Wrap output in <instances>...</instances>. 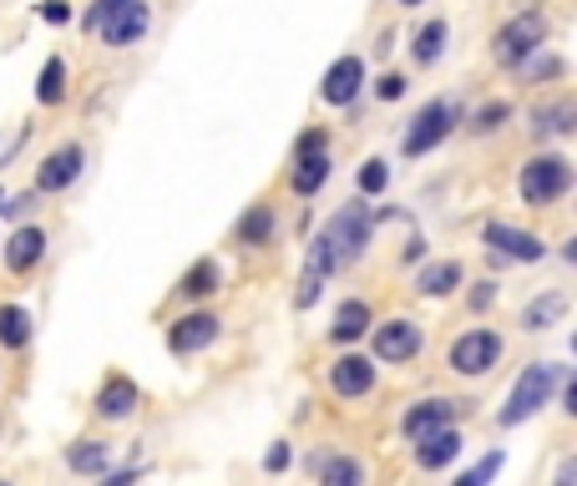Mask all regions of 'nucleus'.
Listing matches in <instances>:
<instances>
[{
	"instance_id": "nucleus-1",
	"label": "nucleus",
	"mask_w": 577,
	"mask_h": 486,
	"mask_svg": "<svg viewBox=\"0 0 577 486\" xmlns=\"http://www.w3.org/2000/svg\"><path fill=\"white\" fill-rule=\"evenodd\" d=\"M370 208L365 203H344L335 218H329L325 228H319V238L309 244V263H304V279H299V294H294V309H309V304L319 299V284H325L335 269H344V263H354L360 253H365L370 244Z\"/></svg>"
},
{
	"instance_id": "nucleus-2",
	"label": "nucleus",
	"mask_w": 577,
	"mask_h": 486,
	"mask_svg": "<svg viewBox=\"0 0 577 486\" xmlns=\"http://www.w3.org/2000/svg\"><path fill=\"white\" fill-rule=\"evenodd\" d=\"M567 188H573V162H567L563 152H538V158L522 168V178H517V193H522L527 208H547Z\"/></svg>"
},
{
	"instance_id": "nucleus-3",
	"label": "nucleus",
	"mask_w": 577,
	"mask_h": 486,
	"mask_svg": "<svg viewBox=\"0 0 577 486\" xmlns=\"http://www.w3.org/2000/svg\"><path fill=\"white\" fill-rule=\"evenodd\" d=\"M557 375H563L557 365H527L522 375H517L512 395H507V406H501V426L532 421V416H538V410L552 400V385H557Z\"/></svg>"
},
{
	"instance_id": "nucleus-4",
	"label": "nucleus",
	"mask_w": 577,
	"mask_h": 486,
	"mask_svg": "<svg viewBox=\"0 0 577 486\" xmlns=\"http://www.w3.org/2000/svg\"><path fill=\"white\" fill-rule=\"evenodd\" d=\"M456 122H461V106L456 102H446V97H435V102H426L416 112V122H410V132L400 137V152L406 158H420V152H431V147H441L456 132Z\"/></svg>"
},
{
	"instance_id": "nucleus-5",
	"label": "nucleus",
	"mask_w": 577,
	"mask_h": 486,
	"mask_svg": "<svg viewBox=\"0 0 577 486\" xmlns=\"http://www.w3.org/2000/svg\"><path fill=\"white\" fill-rule=\"evenodd\" d=\"M542 41H547V21H542L538 11H522V15H512V21L497 31V46H491V52H497L501 66H522Z\"/></svg>"
},
{
	"instance_id": "nucleus-6",
	"label": "nucleus",
	"mask_w": 577,
	"mask_h": 486,
	"mask_svg": "<svg viewBox=\"0 0 577 486\" xmlns=\"http://www.w3.org/2000/svg\"><path fill=\"white\" fill-rule=\"evenodd\" d=\"M497 360H501L497 329H466V335L451 344V370H456V375H486Z\"/></svg>"
},
{
	"instance_id": "nucleus-7",
	"label": "nucleus",
	"mask_w": 577,
	"mask_h": 486,
	"mask_svg": "<svg viewBox=\"0 0 577 486\" xmlns=\"http://www.w3.org/2000/svg\"><path fill=\"white\" fill-rule=\"evenodd\" d=\"M482 244L491 249V259H517V263H538L542 253H547L538 238L522 234V228H512V224H486Z\"/></svg>"
},
{
	"instance_id": "nucleus-8",
	"label": "nucleus",
	"mask_w": 577,
	"mask_h": 486,
	"mask_svg": "<svg viewBox=\"0 0 577 486\" xmlns=\"http://www.w3.org/2000/svg\"><path fill=\"white\" fill-rule=\"evenodd\" d=\"M147 26H152V11H147V0H127V5L106 15L97 31H102L106 46H117V52H122V46H132V41H143Z\"/></svg>"
},
{
	"instance_id": "nucleus-9",
	"label": "nucleus",
	"mask_w": 577,
	"mask_h": 486,
	"mask_svg": "<svg viewBox=\"0 0 577 486\" xmlns=\"http://www.w3.org/2000/svg\"><path fill=\"white\" fill-rule=\"evenodd\" d=\"M81 168H87V152H81L77 143L56 147L52 158L41 162V172H36V193H61V188H71L81 178Z\"/></svg>"
},
{
	"instance_id": "nucleus-10",
	"label": "nucleus",
	"mask_w": 577,
	"mask_h": 486,
	"mask_svg": "<svg viewBox=\"0 0 577 486\" xmlns=\"http://www.w3.org/2000/svg\"><path fill=\"white\" fill-rule=\"evenodd\" d=\"M420 344H426V335H420L416 319H385L375 329V355L381 360H416Z\"/></svg>"
},
{
	"instance_id": "nucleus-11",
	"label": "nucleus",
	"mask_w": 577,
	"mask_h": 486,
	"mask_svg": "<svg viewBox=\"0 0 577 486\" xmlns=\"http://www.w3.org/2000/svg\"><path fill=\"white\" fill-rule=\"evenodd\" d=\"M360 87H365V61H360V56H340V61L325 71L319 97H325L329 106H350L354 97H360Z\"/></svg>"
},
{
	"instance_id": "nucleus-12",
	"label": "nucleus",
	"mask_w": 577,
	"mask_h": 486,
	"mask_svg": "<svg viewBox=\"0 0 577 486\" xmlns=\"http://www.w3.org/2000/svg\"><path fill=\"white\" fill-rule=\"evenodd\" d=\"M218 340V315H188L168 329V350L172 355H197L203 344Z\"/></svg>"
},
{
	"instance_id": "nucleus-13",
	"label": "nucleus",
	"mask_w": 577,
	"mask_h": 486,
	"mask_svg": "<svg viewBox=\"0 0 577 486\" xmlns=\"http://www.w3.org/2000/svg\"><path fill=\"white\" fill-rule=\"evenodd\" d=\"M461 416V400H420V406H410L406 410V436L410 441H420V436H431V431H441V426H451Z\"/></svg>"
},
{
	"instance_id": "nucleus-14",
	"label": "nucleus",
	"mask_w": 577,
	"mask_h": 486,
	"mask_svg": "<svg viewBox=\"0 0 577 486\" xmlns=\"http://www.w3.org/2000/svg\"><path fill=\"white\" fill-rule=\"evenodd\" d=\"M41 253H46V228L26 224V228H15L11 244H5V269L11 274H26V269H36Z\"/></svg>"
},
{
	"instance_id": "nucleus-15",
	"label": "nucleus",
	"mask_w": 577,
	"mask_h": 486,
	"mask_svg": "<svg viewBox=\"0 0 577 486\" xmlns=\"http://www.w3.org/2000/svg\"><path fill=\"white\" fill-rule=\"evenodd\" d=\"M329 385H335V395H365L370 385H375V360L340 355L335 360V370H329Z\"/></svg>"
},
{
	"instance_id": "nucleus-16",
	"label": "nucleus",
	"mask_w": 577,
	"mask_h": 486,
	"mask_svg": "<svg viewBox=\"0 0 577 486\" xmlns=\"http://www.w3.org/2000/svg\"><path fill=\"white\" fill-rule=\"evenodd\" d=\"M456 456H461V431H451V426H441V431L416 441V461L426 472H441V466H451Z\"/></svg>"
},
{
	"instance_id": "nucleus-17",
	"label": "nucleus",
	"mask_w": 577,
	"mask_h": 486,
	"mask_svg": "<svg viewBox=\"0 0 577 486\" xmlns=\"http://www.w3.org/2000/svg\"><path fill=\"white\" fill-rule=\"evenodd\" d=\"M132 410H137V385L127 375H112V381L97 391V416L102 421H127Z\"/></svg>"
},
{
	"instance_id": "nucleus-18",
	"label": "nucleus",
	"mask_w": 577,
	"mask_h": 486,
	"mask_svg": "<svg viewBox=\"0 0 577 486\" xmlns=\"http://www.w3.org/2000/svg\"><path fill=\"white\" fill-rule=\"evenodd\" d=\"M329 168H335V162H329L325 147H299V152H294V193H315L329 178Z\"/></svg>"
},
{
	"instance_id": "nucleus-19",
	"label": "nucleus",
	"mask_w": 577,
	"mask_h": 486,
	"mask_svg": "<svg viewBox=\"0 0 577 486\" xmlns=\"http://www.w3.org/2000/svg\"><path fill=\"white\" fill-rule=\"evenodd\" d=\"M456 284H461V263H456V259L431 263V269H426V274L416 279V290L426 294V299H446V294L456 290Z\"/></svg>"
},
{
	"instance_id": "nucleus-20",
	"label": "nucleus",
	"mask_w": 577,
	"mask_h": 486,
	"mask_svg": "<svg viewBox=\"0 0 577 486\" xmlns=\"http://www.w3.org/2000/svg\"><path fill=\"white\" fill-rule=\"evenodd\" d=\"M441 52H446V21H426L410 41V56H416V66H431L441 61Z\"/></svg>"
},
{
	"instance_id": "nucleus-21",
	"label": "nucleus",
	"mask_w": 577,
	"mask_h": 486,
	"mask_svg": "<svg viewBox=\"0 0 577 486\" xmlns=\"http://www.w3.org/2000/svg\"><path fill=\"white\" fill-rule=\"evenodd\" d=\"M66 466L77 476H106V447L102 441H77V447L66 451Z\"/></svg>"
},
{
	"instance_id": "nucleus-22",
	"label": "nucleus",
	"mask_w": 577,
	"mask_h": 486,
	"mask_svg": "<svg viewBox=\"0 0 577 486\" xmlns=\"http://www.w3.org/2000/svg\"><path fill=\"white\" fill-rule=\"evenodd\" d=\"M31 340V315L21 304H0V344L5 350H21Z\"/></svg>"
},
{
	"instance_id": "nucleus-23",
	"label": "nucleus",
	"mask_w": 577,
	"mask_h": 486,
	"mask_svg": "<svg viewBox=\"0 0 577 486\" xmlns=\"http://www.w3.org/2000/svg\"><path fill=\"white\" fill-rule=\"evenodd\" d=\"M567 315V299L563 294H542V299H532L522 309V329H547V325H557V319Z\"/></svg>"
},
{
	"instance_id": "nucleus-24",
	"label": "nucleus",
	"mask_w": 577,
	"mask_h": 486,
	"mask_svg": "<svg viewBox=\"0 0 577 486\" xmlns=\"http://www.w3.org/2000/svg\"><path fill=\"white\" fill-rule=\"evenodd\" d=\"M370 329V309L360 299H344L340 304V315H335V340L340 344H350V340H360Z\"/></svg>"
},
{
	"instance_id": "nucleus-25",
	"label": "nucleus",
	"mask_w": 577,
	"mask_h": 486,
	"mask_svg": "<svg viewBox=\"0 0 577 486\" xmlns=\"http://www.w3.org/2000/svg\"><path fill=\"white\" fill-rule=\"evenodd\" d=\"M66 97V61L61 56H52V61L41 66V81H36V102L41 106H56Z\"/></svg>"
},
{
	"instance_id": "nucleus-26",
	"label": "nucleus",
	"mask_w": 577,
	"mask_h": 486,
	"mask_svg": "<svg viewBox=\"0 0 577 486\" xmlns=\"http://www.w3.org/2000/svg\"><path fill=\"white\" fill-rule=\"evenodd\" d=\"M178 290H183L188 299H208V294L218 290V263H213V259H197L193 269L183 274V284H178Z\"/></svg>"
},
{
	"instance_id": "nucleus-27",
	"label": "nucleus",
	"mask_w": 577,
	"mask_h": 486,
	"mask_svg": "<svg viewBox=\"0 0 577 486\" xmlns=\"http://www.w3.org/2000/svg\"><path fill=\"white\" fill-rule=\"evenodd\" d=\"M315 472L325 476L329 486H335V482H340V486H360V482H365V472H360L354 461H344V456H315Z\"/></svg>"
},
{
	"instance_id": "nucleus-28",
	"label": "nucleus",
	"mask_w": 577,
	"mask_h": 486,
	"mask_svg": "<svg viewBox=\"0 0 577 486\" xmlns=\"http://www.w3.org/2000/svg\"><path fill=\"white\" fill-rule=\"evenodd\" d=\"M269 234H274V213L269 208H253L238 218V244H269Z\"/></svg>"
},
{
	"instance_id": "nucleus-29",
	"label": "nucleus",
	"mask_w": 577,
	"mask_h": 486,
	"mask_svg": "<svg viewBox=\"0 0 577 486\" xmlns=\"http://www.w3.org/2000/svg\"><path fill=\"white\" fill-rule=\"evenodd\" d=\"M532 127H538L542 137H567V132H573V102L538 112V117H532Z\"/></svg>"
},
{
	"instance_id": "nucleus-30",
	"label": "nucleus",
	"mask_w": 577,
	"mask_h": 486,
	"mask_svg": "<svg viewBox=\"0 0 577 486\" xmlns=\"http://www.w3.org/2000/svg\"><path fill=\"white\" fill-rule=\"evenodd\" d=\"M501 466H507V456H501V451H491V456H482V461L472 466V472L461 476V486H482V482H491V476H497Z\"/></svg>"
},
{
	"instance_id": "nucleus-31",
	"label": "nucleus",
	"mask_w": 577,
	"mask_h": 486,
	"mask_svg": "<svg viewBox=\"0 0 577 486\" xmlns=\"http://www.w3.org/2000/svg\"><path fill=\"white\" fill-rule=\"evenodd\" d=\"M385 183H391V168L381 158L360 168V193H385Z\"/></svg>"
},
{
	"instance_id": "nucleus-32",
	"label": "nucleus",
	"mask_w": 577,
	"mask_h": 486,
	"mask_svg": "<svg viewBox=\"0 0 577 486\" xmlns=\"http://www.w3.org/2000/svg\"><path fill=\"white\" fill-rule=\"evenodd\" d=\"M507 112H512L507 102H486L482 112H476V122H472V127H476V132H491V127H501V122H507Z\"/></svg>"
},
{
	"instance_id": "nucleus-33",
	"label": "nucleus",
	"mask_w": 577,
	"mask_h": 486,
	"mask_svg": "<svg viewBox=\"0 0 577 486\" xmlns=\"http://www.w3.org/2000/svg\"><path fill=\"white\" fill-rule=\"evenodd\" d=\"M122 5H127V0H97L92 11L81 15V26H87V31H97V26L106 21V15H112V11H122Z\"/></svg>"
},
{
	"instance_id": "nucleus-34",
	"label": "nucleus",
	"mask_w": 577,
	"mask_h": 486,
	"mask_svg": "<svg viewBox=\"0 0 577 486\" xmlns=\"http://www.w3.org/2000/svg\"><path fill=\"white\" fill-rule=\"evenodd\" d=\"M36 15L41 21H52V26H66V21H71V5H66V0H46Z\"/></svg>"
},
{
	"instance_id": "nucleus-35",
	"label": "nucleus",
	"mask_w": 577,
	"mask_h": 486,
	"mask_svg": "<svg viewBox=\"0 0 577 486\" xmlns=\"http://www.w3.org/2000/svg\"><path fill=\"white\" fill-rule=\"evenodd\" d=\"M381 97L385 102H400V97H406V77H395V71L391 77H381Z\"/></svg>"
},
{
	"instance_id": "nucleus-36",
	"label": "nucleus",
	"mask_w": 577,
	"mask_h": 486,
	"mask_svg": "<svg viewBox=\"0 0 577 486\" xmlns=\"http://www.w3.org/2000/svg\"><path fill=\"white\" fill-rule=\"evenodd\" d=\"M497 299V284H491V279H486V284H476L472 290V309H486V304Z\"/></svg>"
},
{
	"instance_id": "nucleus-37",
	"label": "nucleus",
	"mask_w": 577,
	"mask_h": 486,
	"mask_svg": "<svg viewBox=\"0 0 577 486\" xmlns=\"http://www.w3.org/2000/svg\"><path fill=\"white\" fill-rule=\"evenodd\" d=\"M263 466H269V472H284V466H288V441H274V451H269Z\"/></svg>"
},
{
	"instance_id": "nucleus-38",
	"label": "nucleus",
	"mask_w": 577,
	"mask_h": 486,
	"mask_svg": "<svg viewBox=\"0 0 577 486\" xmlns=\"http://www.w3.org/2000/svg\"><path fill=\"white\" fill-rule=\"evenodd\" d=\"M400 5H420V0H400Z\"/></svg>"
}]
</instances>
